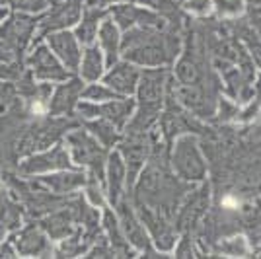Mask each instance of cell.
Masks as SVG:
<instances>
[{
	"label": "cell",
	"mask_w": 261,
	"mask_h": 259,
	"mask_svg": "<svg viewBox=\"0 0 261 259\" xmlns=\"http://www.w3.org/2000/svg\"><path fill=\"white\" fill-rule=\"evenodd\" d=\"M193 144L189 139H185V141L179 142V148H177V168H179V172L187 175L189 179H199L201 175H203V164L199 160V156H197L195 148H191Z\"/></svg>",
	"instance_id": "1"
},
{
	"label": "cell",
	"mask_w": 261,
	"mask_h": 259,
	"mask_svg": "<svg viewBox=\"0 0 261 259\" xmlns=\"http://www.w3.org/2000/svg\"><path fill=\"white\" fill-rule=\"evenodd\" d=\"M135 80H137V72L129 68V66H119L113 74L109 76V84L115 88H119L123 92H130L135 88Z\"/></svg>",
	"instance_id": "2"
},
{
	"label": "cell",
	"mask_w": 261,
	"mask_h": 259,
	"mask_svg": "<svg viewBox=\"0 0 261 259\" xmlns=\"http://www.w3.org/2000/svg\"><path fill=\"white\" fill-rule=\"evenodd\" d=\"M99 66H101V61H99V51H90L86 61V76L88 78H96L99 74Z\"/></svg>",
	"instance_id": "3"
},
{
	"label": "cell",
	"mask_w": 261,
	"mask_h": 259,
	"mask_svg": "<svg viewBox=\"0 0 261 259\" xmlns=\"http://www.w3.org/2000/svg\"><path fill=\"white\" fill-rule=\"evenodd\" d=\"M218 12L224 16V14H230V16H236L242 12V2L240 0H217Z\"/></svg>",
	"instance_id": "4"
},
{
	"label": "cell",
	"mask_w": 261,
	"mask_h": 259,
	"mask_svg": "<svg viewBox=\"0 0 261 259\" xmlns=\"http://www.w3.org/2000/svg\"><path fill=\"white\" fill-rule=\"evenodd\" d=\"M101 35H103V43L108 47L109 57L113 59V57H115V47H117V33H115V30H113L111 25H106Z\"/></svg>",
	"instance_id": "5"
},
{
	"label": "cell",
	"mask_w": 261,
	"mask_h": 259,
	"mask_svg": "<svg viewBox=\"0 0 261 259\" xmlns=\"http://www.w3.org/2000/svg\"><path fill=\"white\" fill-rule=\"evenodd\" d=\"M208 6H211V0H191V2H189V10L201 12V14L207 12Z\"/></svg>",
	"instance_id": "6"
},
{
	"label": "cell",
	"mask_w": 261,
	"mask_h": 259,
	"mask_svg": "<svg viewBox=\"0 0 261 259\" xmlns=\"http://www.w3.org/2000/svg\"><path fill=\"white\" fill-rule=\"evenodd\" d=\"M259 255H261V249H259Z\"/></svg>",
	"instance_id": "7"
}]
</instances>
